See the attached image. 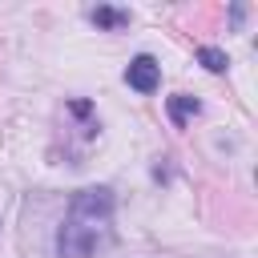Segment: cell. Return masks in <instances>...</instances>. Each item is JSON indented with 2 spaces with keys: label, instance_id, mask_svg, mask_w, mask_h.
<instances>
[{
  "label": "cell",
  "instance_id": "obj_1",
  "mask_svg": "<svg viewBox=\"0 0 258 258\" xmlns=\"http://www.w3.org/2000/svg\"><path fill=\"white\" fill-rule=\"evenodd\" d=\"M113 234V194L105 185L81 189L69 202L64 226L56 234V250L60 258H93Z\"/></svg>",
  "mask_w": 258,
  "mask_h": 258
},
{
  "label": "cell",
  "instance_id": "obj_2",
  "mask_svg": "<svg viewBox=\"0 0 258 258\" xmlns=\"http://www.w3.org/2000/svg\"><path fill=\"white\" fill-rule=\"evenodd\" d=\"M125 81H129L137 93H153V89H157V81H161V69H157V60H153V56H133V60H129V69H125Z\"/></svg>",
  "mask_w": 258,
  "mask_h": 258
},
{
  "label": "cell",
  "instance_id": "obj_3",
  "mask_svg": "<svg viewBox=\"0 0 258 258\" xmlns=\"http://www.w3.org/2000/svg\"><path fill=\"white\" fill-rule=\"evenodd\" d=\"M198 109H202V105H198L194 97H185V93H177V97H169V117H173L177 125H181L185 117H194Z\"/></svg>",
  "mask_w": 258,
  "mask_h": 258
},
{
  "label": "cell",
  "instance_id": "obj_4",
  "mask_svg": "<svg viewBox=\"0 0 258 258\" xmlns=\"http://www.w3.org/2000/svg\"><path fill=\"white\" fill-rule=\"evenodd\" d=\"M198 60H202L210 73H222V69H226V52H222V48H210V44L198 48Z\"/></svg>",
  "mask_w": 258,
  "mask_h": 258
},
{
  "label": "cell",
  "instance_id": "obj_5",
  "mask_svg": "<svg viewBox=\"0 0 258 258\" xmlns=\"http://www.w3.org/2000/svg\"><path fill=\"white\" fill-rule=\"evenodd\" d=\"M93 20H97L101 28H121L129 16H125V12H117V8H97V12H93Z\"/></svg>",
  "mask_w": 258,
  "mask_h": 258
}]
</instances>
